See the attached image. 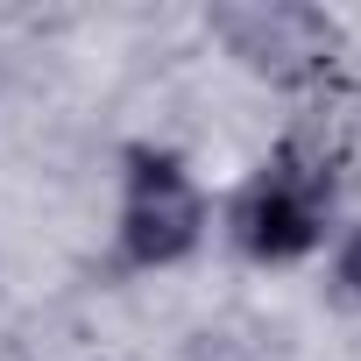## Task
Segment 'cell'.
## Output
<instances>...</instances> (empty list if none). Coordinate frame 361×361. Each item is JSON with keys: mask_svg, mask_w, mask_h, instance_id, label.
Instances as JSON below:
<instances>
[{"mask_svg": "<svg viewBox=\"0 0 361 361\" xmlns=\"http://www.w3.org/2000/svg\"><path fill=\"white\" fill-rule=\"evenodd\" d=\"M333 206H340V149L312 128H290L248 170V185L234 192L227 241H234V255H248L262 269H283V262H305L326 241Z\"/></svg>", "mask_w": 361, "mask_h": 361, "instance_id": "obj_1", "label": "cell"}, {"mask_svg": "<svg viewBox=\"0 0 361 361\" xmlns=\"http://www.w3.org/2000/svg\"><path fill=\"white\" fill-rule=\"evenodd\" d=\"M206 241V192L177 149L128 142L121 149V227L114 255L121 269H170Z\"/></svg>", "mask_w": 361, "mask_h": 361, "instance_id": "obj_2", "label": "cell"}, {"mask_svg": "<svg viewBox=\"0 0 361 361\" xmlns=\"http://www.w3.org/2000/svg\"><path fill=\"white\" fill-rule=\"evenodd\" d=\"M206 22L227 43V57H241L269 85H319L340 50V29L305 0H234V8H213Z\"/></svg>", "mask_w": 361, "mask_h": 361, "instance_id": "obj_3", "label": "cell"}, {"mask_svg": "<svg viewBox=\"0 0 361 361\" xmlns=\"http://www.w3.org/2000/svg\"><path fill=\"white\" fill-rule=\"evenodd\" d=\"M333 283H340V298H354V305H361V227L340 241V255H333Z\"/></svg>", "mask_w": 361, "mask_h": 361, "instance_id": "obj_4", "label": "cell"}]
</instances>
